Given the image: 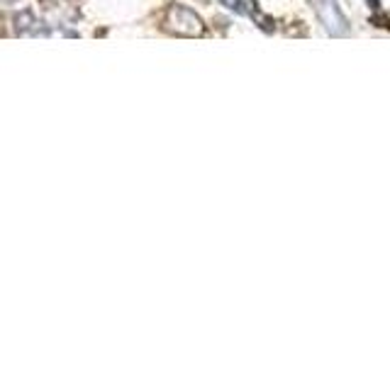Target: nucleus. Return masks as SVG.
Here are the masks:
<instances>
[{
  "mask_svg": "<svg viewBox=\"0 0 390 365\" xmlns=\"http://www.w3.org/2000/svg\"><path fill=\"white\" fill-rule=\"evenodd\" d=\"M164 25L171 34H178V36H200L205 32V25H202L200 15H195L193 10L183 8V5H171L169 13H166Z\"/></svg>",
  "mask_w": 390,
  "mask_h": 365,
  "instance_id": "1",
  "label": "nucleus"
},
{
  "mask_svg": "<svg viewBox=\"0 0 390 365\" xmlns=\"http://www.w3.org/2000/svg\"><path fill=\"white\" fill-rule=\"evenodd\" d=\"M317 18L325 25V29L332 36H346L349 34V20L342 13L337 0H317Z\"/></svg>",
  "mask_w": 390,
  "mask_h": 365,
  "instance_id": "2",
  "label": "nucleus"
},
{
  "mask_svg": "<svg viewBox=\"0 0 390 365\" xmlns=\"http://www.w3.org/2000/svg\"><path fill=\"white\" fill-rule=\"evenodd\" d=\"M220 3L237 15H252L254 10V0H220Z\"/></svg>",
  "mask_w": 390,
  "mask_h": 365,
  "instance_id": "3",
  "label": "nucleus"
}]
</instances>
